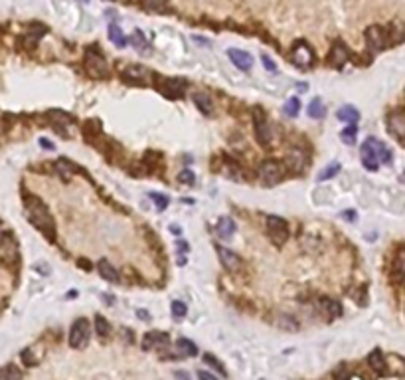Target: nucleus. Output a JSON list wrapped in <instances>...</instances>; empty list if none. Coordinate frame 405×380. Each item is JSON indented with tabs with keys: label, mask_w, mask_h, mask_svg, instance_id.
<instances>
[{
	"label": "nucleus",
	"mask_w": 405,
	"mask_h": 380,
	"mask_svg": "<svg viewBox=\"0 0 405 380\" xmlns=\"http://www.w3.org/2000/svg\"><path fill=\"white\" fill-rule=\"evenodd\" d=\"M142 8H147L150 12H166L168 10V2L166 0H140Z\"/></svg>",
	"instance_id": "nucleus-30"
},
{
	"label": "nucleus",
	"mask_w": 405,
	"mask_h": 380,
	"mask_svg": "<svg viewBox=\"0 0 405 380\" xmlns=\"http://www.w3.org/2000/svg\"><path fill=\"white\" fill-rule=\"evenodd\" d=\"M20 259L18 243L12 234H2L0 236V261L6 265H16Z\"/></svg>",
	"instance_id": "nucleus-7"
},
{
	"label": "nucleus",
	"mask_w": 405,
	"mask_h": 380,
	"mask_svg": "<svg viewBox=\"0 0 405 380\" xmlns=\"http://www.w3.org/2000/svg\"><path fill=\"white\" fill-rule=\"evenodd\" d=\"M324 105H322V101H320V97H315L313 99V103L308 105V115L313 117V119H322L324 117Z\"/></svg>",
	"instance_id": "nucleus-31"
},
{
	"label": "nucleus",
	"mask_w": 405,
	"mask_h": 380,
	"mask_svg": "<svg viewBox=\"0 0 405 380\" xmlns=\"http://www.w3.org/2000/svg\"><path fill=\"white\" fill-rule=\"evenodd\" d=\"M285 115L287 117H297L299 115V111H300V101H299V97H291L289 101L285 103Z\"/></svg>",
	"instance_id": "nucleus-34"
},
{
	"label": "nucleus",
	"mask_w": 405,
	"mask_h": 380,
	"mask_svg": "<svg viewBox=\"0 0 405 380\" xmlns=\"http://www.w3.org/2000/svg\"><path fill=\"white\" fill-rule=\"evenodd\" d=\"M291 60L293 63L300 68V70H308V68H313V63H315V54H313V48L308 46L306 42H297L293 50H291Z\"/></svg>",
	"instance_id": "nucleus-8"
},
{
	"label": "nucleus",
	"mask_w": 405,
	"mask_h": 380,
	"mask_svg": "<svg viewBox=\"0 0 405 380\" xmlns=\"http://www.w3.org/2000/svg\"><path fill=\"white\" fill-rule=\"evenodd\" d=\"M198 378L200 380H218V376H213L208 370H198Z\"/></svg>",
	"instance_id": "nucleus-45"
},
{
	"label": "nucleus",
	"mask_w": 405,
	"mask_h": 380,
	"mask_svg": "<svg viewBox=\"0 0 405 380\" xmlns=\"http://www.w3.org/2000/svg\"><path fill=\"white\" fill-rule=\"evenodd\" d=\"M168 343H170V337L164 331H149L142 339V349L152 350L158 349V347H166Z\"/></svg>",
	"instance_id": "nucleus-16"
},
{
	"label": "nucleus",
	"mask_w": 405,
	"mask_h": 380,
	"mask_svg": "<svg viewBox=\"0 0 405 380\" xmlns=\"http://www.w3.org/2000/svg\"><path fill=\"white\" fill-rule=\"evenodd\" d=\"M306 165V159H304V154L302 152H291L289 157L285 159V167L291 168V170H295V172H300L302 168Z\"/></svg>",
	"instance_id": "nucleus-23"
},
{
	"label": "nucleus",
	"mask_w": 405,
	"mask_h": 380,
	"mask_svg": "<svg viewBox=\"0 0 405 380\" xmlns=\"http://www.w3.org/2000/svg\"><path fill=\"white\" fill-rule=\"evenodd\" d=\"M399 183L405 184V170H403V172H401V176H399Z\"/></svg>",
	"instance_id": "nucleus-51"
},
{
	"label": "nucleus",
	"mask_w": 405,
	"mask_h": 380,
	"mask_svg": "<svg viewBox=\"0 0 405 380\" xmlns=\"http://www.w3.org/2000/svg\"><path fill=\"white\" fill-rule=\"evenodd\" d=\"M253 125H255V137L257 141L261 143V145H267L271 141V129L267 121H265V115H263V111L255 107L253 109Z\"/></svg>",
	"instance_id": "nucleus-11"
},
{
	"label": "nucleus",
	"mask_w": 405,
	"mask_h": 380,
	"mask_svg": "<svg viewBox=\"0 0 405 380\" xmlns=\"http://www.w3.org/2000/svg\"><path fill=\"white\" fill-rule=\"evenodd\" d=\"M261 61H263V65H265V68H267L269 72H273V74L277 72V65L273 63V60H271L269 56H265V54H263V56H261Z\"/></svg>",
	"instance_id": "nucleus-44"
},
{
	"label": "nucleus",
	"mask_w": 405,
	"mask_h": 380,
	"mask_svg": "<svg viewBox=\"0 0 405 380\" xmlns=\"http://www.w3.org/2000/svg\"><path fill=\"white\" fill-rule=\"evenodd\" d=\"M95 333L99 334L101 339H107L109 333H111V325H109L101 315H97V317H95Z\"/></svg>",
	"instance_id": "nucleus-32"
},
{
	"label": "nucleus",
	"mask_w": 405,
	"mask_h": 380,
	"mask_svg": "<svg viewBox=\"0 0 405 380\" xmlns=\"http://www.w3.org/2000/svg\"><path fill=\"white\" fill-rule=\"evenodd\" d=\"M56 170H58V174H61L63 178H69L72 174H74L75 170H77V167H75L74 163H69L67 159H60V161H56Z\"/></svg>",
	"instance_id": "nucleus-26"
},
{
	"label": "nucleus",
	"mask_w": 405,
	"mask_h": 380,
	"mask_svg": "<svg viewBox=\"0 0 405 380\" xmlns=\"http://www.w3.org/2000/svg\"><path fill=\"white\" fill-rule=\"evenodd\" d=\"M322 309L332 319L342 317V305L338 303V301H334V299H322Z\"/></svg>",
	"instance_id": "nucleus-25"
},
{
	"label": "nucleus",
	"mask_w": 405,
	"mask_h": 380,
	"mask_svg": "<svg viewBox=\"0 0 405 380\" xmlns=\"http://www.w3.org/2000/svg\"><path fill=\"white\" fill-rule=\"evenodd\" d=\"M194 103L198 105V109L200 111H204L206 115H211V109H213V105H211V99L208 93H196L194 95Z\"/></svg>",
	"instance_id": "nucleus-28"
},
{
	"label": "nucleus",
	"mask_w": 405,
	"mask_h": 380,
	"mask_svg": "<svg viewBox=\"0 0 405 380\" xmlns=\"http://www.w3.org/2000/svg\"><path fill=\"white\" fill-rule=\"evenodd\" d=\"M227 58L233 61V65H235L237 70H241V72H249L251 65H253V58H251L247 52H243V50L229 48V50H227Z\"/></svg>",
	"instance_id": "nucleus-15"
},
{
	"label": "nucleus",
	"mask_w": 405,
	"mask_h": 380,
	"mask_svg": "<svg viewBox=\"0 0 405 380\" xmlns=\"http://www.w3.org/2000/svg\"><path fill=\"white\" fill-rule=\"evenodd\" d=\"M362 165L368 170H377L379 165H391V151L377 139L370 137L362 145Z\"/></svg>",
	"instance_id": "nucleus-2"
},
{
	"label": "nucleus",
	"mask_w": 405,
	"mask_h": 380,
	"mask_svg": "<svg viewBox=\"0 0 405 380\" xmlns=\"http://www.w3.org/2000/svg\"><path fill=\"white\" fill-rule=\"evenodd\" d=\"M0 380H22V370L16 365H6L0 368Z\"/></svg>",
	"instance_id": "nucleus-27"
},
{
	"label": "nucleus",
	"mask_w": 405,
	"mask_h": 380,
	"mask_svg": "<svg viewBox=\"0 0 405 380\" xmlns=\"http://www.w3.org/2000/svg\"><path fill=\"white\" fill-rule=\"evenodd\" d=\"M279 325H281L283 329H287V331H295V329H299V323H297V321H293V317H289V315H281Z\"/></svg>",
	"instance_id": "nucleus-40"
},
{
	"label": "nucleus",
	"mask_w": 405,
	"mask_h": 380,
	"mask_svg": "<svg viewBox=\"0 0 405 380\" xmlns=\"http://www.w3.org/2000/svg\"><path fill=\"white\" fill-rule=\"evenodd\" d=\"M366 44L372 52H382L388 46V32L379 26H370L366 30Z\"/></svg>",
	"instance_id": "nucleus-9"
},
{
	"label": "nucleus",
	"mask_w": 405,
	"mask_h": 380,
	"mask_svg": "<svg viewBox=\"0 0 405 380\" xmlns=\"http://www.w3.org/2000/svg\"><path fill=\"white\" fill-rule=\"evenodd\" d=\"M336 117H338L340 121L348 123V125H356L358 119H360V111H358L354 105H344V107H340V109H338Z\"/></svg>",
	"instance_id": "nucleus-19"
},
{
	"label": "nucleus",
	"mask_w": 405,
	"mask_h": 380,
	"mask_svg": "<svg viewBox=\"0 0 405 380\" xmlns=\"http://www.w3.org/2000/svg\"><path fill=\"white\" fill-rule=\"evenodd\" d=\"M388 131L395 139L405 141V111H391L388 115Z\"/></svg>",
	"instance_id": "nucleus-12"
},
{
	"label": "nucleus",
	"mask_w": 405,
	"mask_h": 380,
	"mask_svg": "<svg viewBox=\"0 0 405 380\" xmlns=\"http://www.w3.org/2000/svg\"><path fill=\"white\" fill-rule=\"evenodd\" d=\"M397 272H399V277L405 281V252L399 254V258H397Z\"/></svg>",
	"instance_id": "nucleus-43"
},
{
	"label": "nucleus",
	"mask_w": 405,
	"mask_h": 380,
	"mask_svg": "<svg viewBox=\"0 0 405 380\" xmlns=\"http://www.w3.org/2000/svg\"><path fill=\"white\" fill-rule=\"evenodd\" d=\"M97 270H99V275H101L103 279H107V281H111V283H117V281H119V272H117L107 259H99Z\"/></svg>",
	"instance_id": "nucleus-20"
},
{
	"label": "nucleus",
	"mask_w": 405,
	"mask_h": 380,
	"mask_svg": "<svg viewBox=\"0 0 405 380\" xmlns=\"http://www.w3.org/2000/svg\"><path fill=\"white\" fill-rule=\"evenodd\" d=\"M77 265H79V267H81V270H85V272H91V263L89 261H87V259H77Z\"/></svg>",
	"instance_id": "nucleus-46"
},
{
	"label": "nucleus",
	"mask_w": 405,
	"mask_h": 380,
	"mask_svg": "<svg viewBox=\"0 0 405 380\" xmlns=\"http://www.w3.org/2000/svg\"><path fill=\"white\" fill-rule=\"evenodd\" d=\"M176 347L180 350V354H186V356H196L198 354V347L190 339H178L176 341Z\"/></svg>",
	"instance_id": "nucleus-29"
},
{
	"label": "nucleus",
	"mask_w": 405,
	"mask_h": 380,
	"mask_svg": "<svg viewBox=\"0 0 405 380\" xmlns=\"http://www.w3.org/2000/svg\"><path fill=\"white\" fill-rule=\"evenodd\" d=\"M350 60V50L346 46L344 42L336 40L330 48V54H328V63L332 68H342L346 61Z\"/></svg>",
	"instance_id": "nucleus-13"
},
{
	"label": "nucleus",
	"mask_w": 405,
	"mask_h": 380,
	"mask_svg": "<svg viewBox=\"0 0 405 380\" xmlns=\"http://www.w3.org/2000/svg\"><path fill=\"white\" fill-rule=\"evenodd\" d=\"M204 363H206V365H210L211 368H216V370H218L222 376H225V374H227V372H225V368L222 366V363H220L216 356H211V354H204Z\"/></svg>",
	"instance_id": "nucleus-39"
},
{
	"label": "nucleus",
	"mask_w": 405,
	"mask_h": 380,
	"mask_svg": "<svg viewBox=\"0 0 405 380\" xmlns=\"http://www.w3.org/2000/svg\"><path fill=\"white\" fill-rule=\"evenodd\" d=\"M368 365L372 366L377 374H386V356L379 349L372 350L368 354Z\"/></svg>",
	"instance_id": "nucleus-21"
},
{
	"label": "nucleus",
	"mask_w": 405,
	"mask_h": 380,
	"mask_svg": "<svg viewBox=\"0 0 405 380\" xmlns=\"http://www.w3.org/2000/svg\"><path fill=\"white\" fill-rule=\"evenodd\" d=\"M40 143H42V147H45L47 151H52V149H54V145H52V141H47V139H40Z\"/></svg>",
	"instance_id": "nucleus-48"
},
{
	"label": "nucleus",
	"mask_w": 405,
	"mask_h": 380,
	"mask_svg": "<svg viewBox=\"0 0 405 380\" xmlns=\"http://www.w3.org/2000/svg\"><path fill=\"white\" fill-rule=\"evenodd\" d=\"M332 376H334V380H348L352 376V370H350V366L346 365V363H342V365H338L334 368Z\"/></svg>",
	"instance_id": "nucleus-37"
},
{
	"label": "nucleus",
	"mask_w": 405,
	"mask_h": 380,
	"mask_svg": "<svg viewBox=\"0 0 405 380\" xmlns=\"http://www.w3.org/2000/svg\"><path fill=\"white\" fill-rule=\"evenodd\" d=\"M109 40H111L117 48H125L127 46V42H129L127 36L123 34V30H121L117 24H111V26H109Z\"/></svg>",
	"instance_id": "nucleus-24"
},
{
	"label": "nucleus",
	"mask_w": 405,
	"mask_h": 380,
	"mask_svg": "<svg viewBox=\"0 0 405 380\" xmlns=\"http://www.w3.org/2000/svg\"><path fill=\"white\" fill-rule=\"evenodd\" d=\"M218 256H220V261H222V265H224L227 272H237L241 267V258L235 252H231V250L220 245V248H218Z\"/></svg>",
	"instance_id": "nucleus-17"
},
{
	"label": "nucleus",
	"mask_w": 405,
	"mask_h": 380,
	"mask_svg": "<svg viewBox=\"0 0 405 380\" xmlns=\"http://www.w3.org/2000/svg\"><path fill=\"white\" fill-rule=\"evenodd\" d=\"M150 198H152V202L156 204L158 210H164L166 206H168V198L162 196V194H158V192H150Z\"/></svg>",
	"instance_id": "nucleus-41"
},
{
	"label": "nucleus",
	"mask_w": 405,
	"mask_h": 380,
	"mask_svg": "<svg viewBox=\"0 0 405 380\" xmlns=\"http://www.w3.org/2000/svg\"><path fill=\"white\" fill-rule=\"evenodd\" d=\"M89 337H91L89 321L85 319V317H81V319H77L74 325H72L69 345H72L74 349H85V347H87V343H89Z\"/></svg>",
	"instance_id": "nucleus-5"
},
{
	"label": "nucleus",
	"mask_w": 405,
	"mask_h": 380,
	"mask_svg": "<svg viewBox=\"0 0 405 380\" xmlns=\"http://www.w3.org/2000/svg\"><path fill=\"white\" fill-rule=\"evenodd\" d=\"M136 315H138V317H140V319H142V321H149V319H150V317H149V313H147L145 309H140V311H136Z\"/></svg>",
	"instance_id": "nucleus-49"
},
{
	"label": "nucleus",
	"mask_w": 405,
	"mask_h": 380,
	"mask_svg": "<svg viewBox=\"0 0 405 380\" xmlns=\"http://www.w3.org/2000/svg\"><path fill=\"white\" fill-rule=\"evenodd\" d=\"M26 214H28L32 224L40 230L50 242L56 240V224H54V218H52L44 200L32 196V194L26 196Z\"/></svg>",
	"instance_id": "nucleus-1"
},
{
	"label": "nucleus",
	"mask_w": 405,
	"mask_h": 380,
	"mask_svg": "<svg viewBox=\"0 0 405 380\" xmlns=\"http://www.w3.org/2000/svg\"><path fill=\"white\" fill-rule=\"evenodd\" d=\"M218 234L225 238V240H229L231 236H233V232H235V222L231 220V218H227V216H222L220 220H218Z\"/></svg>",
	"instance_id": "nucleus-22"
},
{
	"label": "nucleus",
	"mask_w": 405,
	"mask_h": 380,
	"mask_svg": "<svg viewBox=\"0 0 405 380\" xmlns=\"http://www.w3.org/2000/svg\"><path fill=\"white\" fill-rule=\"evenodd\" d=\"M338 172H340V165H338V163H330L328 167L322 168V170L318 172V176H316V178H318V181H326V178H332V176H334V174H338Z\"/></svg>",
	"instance_id": "nucleus-36"
},
{
	"label": "nucleus",
	"mask_w": 405,
	"mask_h": 380,
	"mask_svg": "<svg viewBox=\"0 0 405 380\" xmlns=\"http://www.w3.org/2000/svg\"><path fill=\"white\" fill-rule=\"evenodd\" d=\"M356 133H358V127L356 125H348V127H344V131L340 133V139L344 141L346 145H354L356 143Z\"/></svg>",
	"instance_id": "nucleus-35"
},
{
	"label": "nucleus",
	"mask_w": 405,
	"mask_h": 380,
	"mask_svg": "<svg viewBox=\"0 0 405 380\" xmlns=\"http://www.w3.org/2000/svg\"><path fill=\"white\" fill-rule=\"evenodd\" d=\"M47 119L50 123L54 125V129L61 133V135H67V127H72L74 125V117L72 115H67L65 111H58V109H52L50 113H47Z\"/></svg>",
	"instance_id": "nucleus-14"
},
{
	"label": "nucleus",
	"mask_w": 405,
	"mask_h": 380,
	"mask_svg": "<svg viewBox=\"0 0 405 380\" xmlns=\"http://www.w3.org/2000/svg\"><path fill=\"white\" fill-rule=\"evenodd\" d=\"M123 74H125L127 79H136V81H138V79H142V77H145L147 70H145V68H140V65H129V68H125V72H123Z\"/></svg>",
	"instance_id": "nucleus-33"
},
{
	"label": "nucleus",
	"mask_w": 405,
	"mask_h": 380,
	"mask_svg": "<svg viewBox=\"0 0 405 380\" xmlns=\"http://www.w3.org/2000/svg\"><path fill=\"white\" fill-rule=\"evenodd\" d=\"M342 216H346V218H350V220H354V218H356V214H354V212H344V214H342Z\"/></svg>",
	"instance_id": "nucleus-50"
},
{
	"label": "nucleus",
	"mask_w": 405,
	"mask_h": 380,
	"mask_svg": "<svg viewBox=\"0 0 405 380\" xmlns=\"http://www.w3.org/2000/svg\"><path fill=\"white\" fill-rule=\"evenodd\" d=\"M85 70L95 79H105V77H109V63H107L103 52L97 50V46L89 48L85 52Z\"/></svg>",
	"instance_id": "nucleus-3"
},
{
	"label": "nucleus",
	"mask_w": 405,
	"mask_h": 380,
	"mask_svg": "<svg viewBox=\"0 0 405 380\" xmlns=\"http://www.w3.org/2000/svg\"><path fill=\"white\" fill-rule=\"evenodd\" d=\"M131 44L135 48L136 52L140 54V56H150V44L149 40L145 38V34L140 30H135L133 32V36H131Z\"/></svg>",
	"instance_id": "nucleus-18"
},
{
	"label": "nucleus",
	"mask_w": 405,
	"mask_h": 380,
	"mask_svg": "<svg viewBox=\"0 0 405 380\" xmlns=\"http://www.w3.org/2000/svg\"><path fill=\"white\" fill-rule=\"evenodd\" d=\"M170 309H172V315H174L176 319H184V317H186V313H188L186 303H182V301H172Z\"/></svg>",
	"instance_id": "nucleus-38"
},
{
	"label": "nucleus",
	"mask_w": 405,
	"mask_h": 380,
	"mask_svg": "<svg viewBox=\"0 0 405 380\" xmlns=\"http://www.w3.org/2000/svg\"><path fill=\"white\" fill-rule=\"evenodd\" d=\"M186 87H188V83H186V79H182V77H172V79H164L162 83H158L160 93L166 95V97H172V99L182 97Z\"/></svg>",
	"instance_id": "nucleus-10"
},
{
	"label": "nucleus",
	"mask_w": 405,
	"mask_h": 380,
	"mask_svg": "<svg viewBox=\"0 0 405 380\" xmlns=\"http://www.w3.org/2000/svg\"><path fill=\"white\" fill-rule=\"evenodd\" d=\"M285 170H287L285 163H279V161H265V163L259 167L257 174H259L261 184H265V186H275L277 183L283 181Z\"/></svg>",
	"instance_id": "nucleus-4"
},
{
	"label": "nucleus",
	"mask_w": 405,
	"mask_h": 380,
	"mask_svg": "<svg viewBox=\"0 0 405 380\" xmlns=\"http://www.w3.org/2000/svg\"><path fill=\"white\" fill-rule=\"evenodd\" d=\"M178 181H180L182 184H188V186H192V184L196 183V176L192 170H182L180 174H178Z\"/></svg>",
	"instance_id": "nucleus-42"
},
{
	"label": "nucleus",
	"mask_w": 405,
	"mask_h": 380,
	"mask_svg": "<svg viewBox=\"0 0 405 380\" xmlns=\"http://www.w3.org/2000/svg\"><path fill=\"white\" fill-rule=\"evenodd\" d=\"M174 376H176L178 380H190V374H188V372H184V370H176V372H174Z\"/></svg>",
	"instance_id": "nucleus-47"
},
{
	"label": "nucleus",
	"mask_w": 405,
	"mask_h": 380,
	"mask_svg": "<svg viewBox=\"0 0 405 380\" xmlns=\"http://www.w3.org/2000/svg\"><path fill=\"white\" fill-rule=\"evenodd\" d=\"M267 234L275 245H283L289 238V224L279 216H267Z\"/></svg>",
	"instance_id": "nucleus-6"
}]
</instances>
